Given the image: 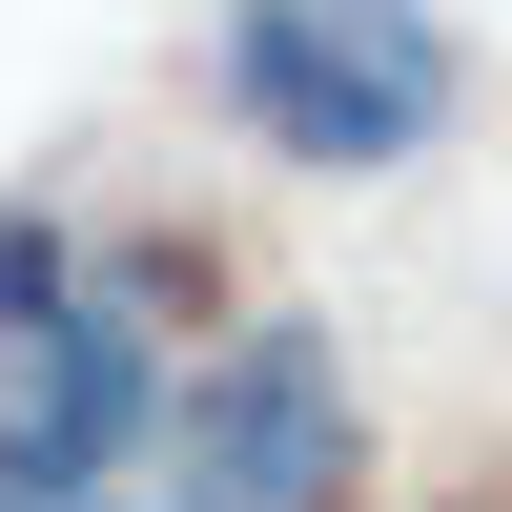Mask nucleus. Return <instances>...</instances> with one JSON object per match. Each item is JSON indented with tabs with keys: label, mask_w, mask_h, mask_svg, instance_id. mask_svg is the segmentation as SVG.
Wrapping results in <instances>:
<instances>
[{
	"label": "nucleus",
	"mask_w": 512,
	"mask_h": 512,
	"mask_svg": "<svg viewBox=\"0 0 512 512\" xmlns=\"http://www.w3.org/2000/svg\"><path fill=\"white\" fill-rule=\"evenodd\" d=\"M226 123L267 164H328V185H369V164H410L451 123V0H226Z\"/></svg>",
	"instance_id": "obj_1"
},
{
	"label": "nucleus",
	"mask_w": 512,
	"mask_h": 512,
	"mask_svg": "<svg viewBox=\"0 0 512 512\" xmlns=\"http://www.w3.org/2000/svg\"><path fill=\"white\" fill-rule=\"evenodd\" d=\"M328 492H349V349L246 328L185 390V512H328Z\"/></svg>",
	"instance_id": "obj_2"
},
{
	"label": "nucleus",
	"mask_w": 512,
	"mask_h": 512,
	"mask_svg": "<svg viewBox=\"0 0 512 512\" xmlns=\"http://www.w3.org/2000/svg\"><path fill=\"white\" fill-rule=\"evenodd\" d=\"M0 512H103V492H0Z\"/></svg>",
	"instance_id": "obj_3"
}]
</instances>
